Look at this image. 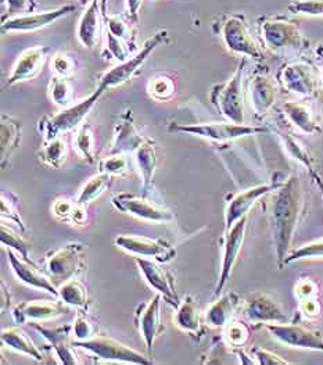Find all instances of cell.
<instances>
[{
	"mask_svg": "<svg viewBox=\"0 0 323 365\" xmlns=\"http://www.w3.org/2000/svg\"><path fill=\"white\" fill-rule=\"evenodd\" d=\"M136 265L143 275L144 281L149 284V287H153L157 293H160L164 300L169 304H172L175 309L181 303L174 277L162 268V262L144 257H136Z\"/></svg>",
	"mask_w": 323,
	"mask_h": 365,
	"instance_id": "18",
	"label": "cell"
},
{
	"mask_svg": "<svg viewBox=\"0 0 323 365\" xmlns=\"http://www.w3.org/2000/svg\"><path fill=\"white\" fill-rule=\"evenodd\" d=\"M7 3V16L3 17H17V16H24V14H31L36 9L38 3L36 0H6Z\"/></svg>",
	"mask_w": 323,
	"mask_h": 365,
	"instance_id": "49",
	"label": "cell"
},
{
	"mask_svg": "<svg viewBox=\"0 0 323 365\" xmlns=\"http://www.w3.org/2000/svg\"><path fill=\"white\" fill-rule=\"evenodd\" d=\"M7 259L11 265L14 275L23 284L39 290H45L53 294L54 297H58V287L54 285L48 272H43L32 261L21 257L18 253H16L11 249H7Z\"/></svg>",
	"mask_w": 323,
	"mask_h": 365,
	"instance_id": "21",
	"label": "cell"
},
{
	"mask_svg": "<svg viewBox=\"0 0 323 365\" xmlns=\"http://www.w3.org/2000/svg\"><path fill=\"white\" fill-rule=\"evenodd\" d=\"M0 145H1V167H6V161L16 152L21 142V123L17 120L1 115L0 125Z\"/></svg>",
	"mask_w": 323,
	"mask_h": 365,
	"instance_id": "32",
	"label": "cell"
},
{
	"mask_svg": "<svg viewBox=\"0 0 323 365\" xmlns=\"http://www.w3.org/2000/svg\"><path fill=\"white\" fill-rule=\"evenodd\" d=\"M68 313L67 304L60 300H29L16 304L11 310L16 324L48 322Z\"/></svg>",
	"mask_w": 323,
	"mask_h": 365,
	"instance_id": "17",
	"label": "cell"
},
{
	"mask_svg": "<svg viewBox=\"0 0 323 365\" xmlns=\"http://www.w3.org/2000/svg\"><path fill=\"white\" fill-rule=\"evenodd\" d=\"M176 83L168 74H160L152 78L149 83V93L159 102H166L175 96Z\"/></svg>",
	"mask_w": 323,
	"mask_h": 365,
	"instance_id": "42",
	"label": "cell"
},
{
	"mask_svg": "<svg viewBox=\"0 0 323 365\" xmlns=\"http://www.w3.org/2000/svg\"><path fill=\"white\" fill-rule=\"evenodd\" d=\"M282 110L287 121L302 133L318 135L322 130L314 108L307 102H286Z\"/></svg>",
	"mask_w": 323,
	"mask_h": 365,
	"instance_id": "28",
	"label": "cell"
},
{
	"mask_svg": "<svg viewBox=\"0 0 323 365\" xmlns=\"http://www.w3.org/2000/svg\"><path fill=\"white\" fill-rule=\"evenodd\" d=\"M240 303L242 300L235 292H226L221 294L206 310L204 322L210 328L223 329L233 319V315L240 307Z\"/></svg>",
	"mask_w": 323,
	"mask_h": 365,
	"instance_id": "27",
	"label": "cell"
},
{
	"mask_svg": "<svg viewBox=\"0 0 323 365\" xmlns=\"http://www.w3.org/2000/svg\"><path fill=\"white\" fill-rule=\"evenodd\" d=\"M131 170L128 155H108L100 163V171L107 173L112 177H122Z\"/></svg>",
	"mask_w": 323,
	"mask_h": 365,
	"instance_id": "46",
	"label": "cell"
},
{
	"mask_svg": "<svg viewBox=\"0 0 323 365\" xmlns=\"http://www.w3.org/2000/svg\"><path fill=\"white\" fill-rule=\"evenodd\" d=\"M58 299L77 310H88L89 306L88 287L77 278L58 287Z\"/></svg>",
	"mask_w": 323,
	"mask_h": 365,
	"instance_id": "34",
	"label": "cell"
},
{
	"mask_svg": "<svg viewBox=\"0 0 323 365\" xmlns=\"http://www.w3.org/2000/svg\"><path fill=\"white\" fill-rule=\"evenodd\" d=\"M300 310L308 318H317L321 314V306L317 300V297L300 300Z\"/></svg>",
	"mask_w": 323,
	"mask_h": 365,
	"instance_id": "52",
	"label": "cell"
},
{
	"mask_svg": "<svg viewBox=\"0 0 323 365\" xmlns=\"http://www.w3.org/2000/svg\"><path fill=\"white\" fill-rule=\"evenodd\" d=\"M53 215L63 222H70L73 225H78L82 227L88 222V211L85 206H81L73 200H68L65 197H60L55 199L53 203Z\"/></svg>",
	"mask_w": 323,
	"mask_h": 365,
	"instance_id": "33",
	"label": "cell"
},
{
	"mask_svg": "<svg viewBox=\"0 0 323 365\" xmlns=\"http://www.w3.org/2000/svg\"><path fill=\"white\" fill-rule=\"evenodd\" d=\"M74 145L80 153V156L89 164L96 163V138H95V130L90 124H83L81 125L77 135L74 138Z\"/></svg>",
	"mask_w": 323,
	"mask_h": 365,
	"instance_id": "39",
	"label": "cell"
},
{
	"mask_svg": "<svg viewBox=\"0 0 323 365\" xmlns=\"http://www.w3.org/2000/svg\"><path fill=\"white\" fill-rule=\"evenodd\" d=\"M162 300L164 297L157 293L150 302L140 304L136 312V327L149 351L153 350L154 341L165 329L162 321Z\"/></svg>",
	"mask_w": 323,
	"mask_h": 365,
	"instance_id": "20",
	"label": "cell"
},
{
	"mask_svg": "<svg viewBox=\"0 0 323 365\" xmlns=\"http://www.w3.org/2000/svg\"><path fill=\"white\" fill-rule=\"evenodd\" d=\"M295 293H296V297L298 300H305V299L317 297L318 287H317V284L314 281L302 279L295 287Z\"/></svg>",
	"mask_w": 323,
	"mask_h": 365,
	"instance_id": "51",
	"label": "cell"
},
{
	"mask_svg": "<svg viewBox=\"0 0 323 365\" xmlns=\"http://www.w3.org/2000/svg\"><path fill=\"white\" fill-rule=\"evenodd\" d=\"M32 327L51 343L60 364H81V360L75 350L77 346L73 335V325H61L51 328L42 325L41 322H35L32 324Z\"/></svg>",
	"mask_w": 323,
	"mask_h": 365,
	"instance_id": "15",
	"label": "cell"
},
{
	"mask_svg": "<svg viewBox=\"0 0 323 365\" xmlns=\"http://www.w3.org/2000/svg\"><path fill=\"white\" fill-rule=\"evenodd\" d=\"M85 249L81 243H68L54 250L48 257L46 272L58 287L71 279H75L85 269Z\"/></svg>",
	"mask_w": 323,
	"mask_h": 365,
	"instance_id": "9",
	"label": "cell"
},
{
	"mask_svg": "<svg viewBox=\"0 0 323 365\" xmlns=\"http://www.w3.org/2000/svg\"><path fill=\"white\" fill-rule=\"evenodd\" d=\"M0 215L7 222L18 227L23 232L27 231V225L20 211V199L10 190H3L0 195Z\"/></svg>",
	"mask_w": 323,
	"mask_h": 365,
	"instance_id": "37",
	"label": "cell"
},
{
	"mask_svg": "<svg viewBox=\"0 0 323 365\" xmlns=\"http://www.w3.org/2000/svg\"><path fill=\"white\" fill-rule=\"evenodd\" d=\"M244 60L238 66L233 76L225 82L216 83L211 89L210 99L216 110L229 123L244 124V92H243V71Z\"/></svg>",
	"mask_w": 323,
	"mask_h": 365,
	"instance_id": "4",
	"label": "cell"
},
{
	"mask_svg": "<svg viewBox=\"0 0 323 365\" xmlns=\"http://www.w3.org/2000/svg\"><path fill=\"white\" fill-rule=\"evenodd\" d=\"M41 161L51 168H61L68 157V146L63 136L46 140L41 153Z\"/></svg>",
	"mask_w": 323,
	"mask_h": 365,
	"instance_id": "36",
	"label": "cell"
},
{
	"mask_svg": "<svg viewBox=\"0 0 323 365\" xmlns=\"http://www.w3.org/2000/svg\"><path fill=\"white\" fill-rule=\"evenodd\" d=\"M289 11L304 16H323V0H293L289 4Z\"/></svg>",
	"mask_w": 323,
	"mask_h": 365,
	"instance_id": "48",
	"label": "cell"
},
{
	"mask_svg": "<svg viewBox=\"0 0 323 365\" xmlns=\"http://www.w3.org/2000/svg\"><path fill=\"white\" fill-rule=\"evenodd\" d=\"M103 93L105 92L102 89L96 88L93 93H90L80 103L64 107V110H61L57 114L45 115L39 123V130L42 132L45 142L52 140L57 136H63V133L78 128Z\"/></svg>",
	"mask_w": 323,
	"mask_h": 365,
	"instance_id": "3",
	"label": "cell"
},
{
	"mask_svg": "<svg viewBox=\"0 0 323 365\" xmlns=\"http://www.w3.org/2000/svg\"><path fill=\"white\" fill-rule=\"evenodd\" d=\"M251 338L250 327L243 321L232 319L223 329H222V339L226 346L232 347L233 350L243 349Z\"/></svg>",
	"mask_w": 323,
	"mask_h": 365,
	"instance_id": "40",
	"label": "cell"
},
{
	"mask_svg": "<svg viewBox=\"0 0 323 365\" xmlns=\"http://www.w3.org/2000/svg\"><path fill=\"white\" fill-rule=\"evenodd\" d=\"M317 259H323V239L309 242L307 245H302L298 249L292 250L285 260V265L292 264L295 261L317 260Z\"/></svg>",
	"mask_w": 323,
	"mask_h": 365,
	"instance_id": "45",
	"label": "cell"
},
{
	"mask_svg": "<svg viewBox=\"0 0 323 365\" xmlns=\"http://www.w3.org/2000/svg\"><path fill=\"white\" fill-rule=\"evenodd\" d=\"M100 14H102V0H92L85 13L82 14L78 24V39L83 48L93 49L99 42L100 35Z\"/></svg>",
	"mask_w": 323,
	"mask_h": 365,
	"instance_id": "29",
	"label": "cell"
},
{
	"mask_svg": "<svg viewBox=\"0 0 323 365\" xmlns=\"http://www.w3.org/2000/svg\"><path fill=\"white\" fill-rule=\"evenodd\" d=\"M302 211V187L297 177H290L272 193L270 224L276 260L280 269L292 252V245Z\"/></svg>",
	"mask_w": 323,
	"mask_h": 365,
	"instance_id": "1",
	"label": "cell"
},
{
	"mask_svg": "<svg viewBox=\"0 0 323 365\" xmlns=\"http://www.w3.org/2000/svg\"><path fill=\"white\" fill-rule=\"evenodd\" d=\"M260 35L263 46L273 54H297L308 45L296 21L283 16L263 17L260 20Z\"/></svg>",
	"mask_w": 323,
	"mask_h": 365,
	"instance_id": "2",
	"label": "cell"
},
{
	"mask_svg": "<svg viewBox=\"0 0 323 365\" xmlns=\"http://www.w3.org/2000/svg\"><path fill=\"white\" fill-rule=\"evenodd\" d=\"M250 103L257 117H264L276 103L277 86L267 73H255L248 83Z\"/></svg>",
	"mask_w": 323,
	"mask_h": 365,
	"instance_id": "25",
	"label": "cell"
},
{
	"mask_svg": "<svg viewBox=\"0 0 323 365\" xmlns=\"http://www.w3.org/2000/svg\"><path fill=\"white\" fill-rule=\"evenodd\" d=\"M143 0H127V10H128V17L132 23L137 24L139 21V10L142 6Z\"/></svg>",
	"mask_w": 323,
	"mask_h": 365,
	"instance_id": "53",
	"label": "cell"
},
{
	"mask_svg": "<svg viewBox=\"0 0 323 365\" xmlns=\"http://www.w3.org/2000/svg\"><path fill=\"white\" fill-rule=\"evenodd\" d=\"M6 294H9V290L6 289L4 282H1V312L6 310V304H7V302H10V296L6 297Z\"/></svg>",
	"mask_w": 323,
	"mask_h": 365,
	"instance_id": "55",
	"label": "cell"
},
{
	"mask_svg": "<svg viewBox=\"0 0 323 365\" xmlns=\"http://www.w3.org/2000/svg\"><path fill=\"white\" fill-rule=\"evenodd\" d=\"M134 156H135L136 167L142 178V185L144 189H149V186L153 182L156 168H157V161H159L156 143L150 138H146L144 142L137 148Z\"/></svg>",
	"mask_w": 323,
	"mask_h": 365,
	"instance_id": "31",
	"label": "cell"
},
{
	"mask_svg": "<svg viewBox=\"0 0 323 365\" xmlns=\"http://www.w3.org/2000/svg\"><path fill=\"white\" fill-rule=\"evenodd\" d=\"M175 325L190 338L200 341L204 336V324L200 313L198 304L193 296H185L176 307V313L174 315Z\"/></svg>",
	"mask_w": 323,
	"mask_h": 365,
	"instance_id": "26",
	"label": "cell"
},
{
	"mask_svg": "<svg viewBox=\"0 0 323 365\" xmlns=\"http://www.w3.org/2000/svg\"><path fill=\"white\" fill-rule=\"evenodd\" d=\"M219 34L222 35L225 46L231 52L251 57L254 60L264 58V51L253 38L243 14H229L222 17Z\"/></svg>",
	"mask_w": 323,
	"mask_h": 365,
	"instance_id": "7",
	"label": "cell"
},
{
	"mask_svg": "<svg viewBox=\"0 0 323 365\" xmlns=\"http://www.w3.org/2000/svg\"><path fill=\"white\" fill-rule=\"evenodd\" d=\"M309 175L312 177V180L315 181V183H317V186L319 187V190H321V195H322L323 197V181L322 178H321V175H319V173H318L317 170H312V171L309 173Z\"/></svg>",
	"mask_w": 323,
	"mask_h": 365,
	"instance_id": "54",
	"label": "cell"
},
{
	"mask_svg": "<svg viewBox=\"0 0 323 365\" xmlns=\"http://www.w3.org/2000/svg\"><path fill=\"white\" fill-rule=\"evenodd\" d=\"M247 221L248 215L243 217L240 221H238L231 230L223 232V246H222V260H221V271L218 277L214 296H219L223 289L228 285L233 268L236 265V261L239 259V255L242 252L244 237H245V230H247Z\"/></svg>",
	"mask_w": 323,
	"mask_h": 365,
	"instance_id": "13",
	"label": "cell"
},
{
	"mask_svg": "<svg viewBox=\"0 0 323 365\" xmlns=\"http://www.w3.org/2000/svg\"><path fill=\"white\" fill-rule=\"evenodd\" d=\"M111 203L115 209L121 212L129 214L139 220L147 221V222H156V224H168L174 221V214L156 202L136 196L134 193H118L114 195L111 199Z\"/></svg>",
	"mask_w": 323,
	"mask_h": 365,
	"instance_id": "11",
	"label": "cell"
},
{
	"mask_svg": "<svg viewBox=\"0 0 323 365\" xmlns=\"http://www.w3.org/2000/svg\"><path fill=\"white\" fill-rule=\"evenodd\" d=\"M146 136L140 135L134 121L132 110H127L120 115L115 125L112 143L108 155H134L137 148L144 142Z\"/></svg>",
	"mask_w": 323,
	"mask_h": 365,
	"instance_id": "23",
	"label": "cell"
},
{
	"mask_svg": "<svg viewBox=\"0 0 323 365\" xmlns=\"http://www.w3.org/2000/svg\"><path fill=\"white\" fill-rule=\"evenodd\" d=\"M279 135H280V140H282L286 152L290 155L292 158H295L300 164H302L309 173L312 170H317L314 165V158L297 139L290 135H285V133H279Z\"/></svg>",
	"mask_w": 323,
	"mask_h": 365,
	"instance_id": "44",
	"label": "cell"
},
{
	"mask_svg": "<svg viewBox=\"0 0 323 365\" xmlns=\"http://www.w3.org/2000/svg\"><path fill=\"white\" fill-rule=\"evenodd\" d=\"M49 93L51 99L57 106L61 107H68L71 106V102L74 99V89L71 85V81L64 77H54L51 81L49 86Z\"/></svg>",
	"mask_w": 323,
	"mask_h": 365,
	"instance_id": "43",
	"label": "cell"
},
{
	"mask_svg": "<svg viewBox=\"0 0 323 365\" xmlns=\"http://www.w3.org/2000/svg\"><path fill=\"white\" fill-rule=\"evenodd\" d=\"M254 353V360L257 364L261 365H287L290 364L289 361L283 360L280 356L272 353L270 350H265V349H254L253 350Z\"/></svg>",
	"mask_w": 323,
	"mask_h": 365,
	"instance_id": "50",
	"label": "cell"
},
{
	"mask_svg": "<svg viewBox=\"0 0 323 365\" xmlns=\"http://www.w3.org/2000/svg\"><path fill=\"white\" fill-rule=\"evenodd\" d=\"M75 346L78 349H83L97 357L102 361H114V363H125V364L150 365L153 360L147 356L142 354L135 349L118 341V340L108 338V336H96L93 339L77 341Z\"/></svg>",
	"mask_w": 323,
	"mask_h": 365,
	"instance_id": "8",
	"label": "cell"
},
{
	"mask_svg": "<svg viewBox=\"0 0 323 365\" xmlns=\"http://www.w3.org/2000/svg\"><path fill=\"white\" fill-rule=\"evenodd\" d=\"M282 86L300 98H315L319 93V77L308 61H293L279 73Z\"/></svg>",
	"mask_w": 323,
	"mask_h": 365,
	"instance_id": "12",
	"label": "cell"
},
{
	"mask_svg": "<svg viewBox=\"0 0 323 365\" xmlns=\"http://www.w3.org/2000/svg\"><path fill=\"white\" fill-rule=\"evenodd\" d=\"M264 328L268 331L272 339L285 346L323 353V336L319 331L309 329L300 324L287 322L265 324Z\"/></svg>",
	"mask_w": 323,
	"mask_h": 365,
	"instance_id": "10",
	"label": "cell"
},
{
	"mask_svg": "<svg viewBox=\"0 0 323 365\" xmlns=\"http://www.w3.org/2000/svg\"><path fill=\"white\" fill-rule=\"evenodd\" d=\"M52 70L57 77L68 78L77 70V60L65 53H57L52 60Z\"/></svg>",
	"mask_w": 323,
	"mask_h": 365,
	"instance_id": "47",
	"label": "cell"
},
{
	"mask_svg": "<svg viewBox=\"0 0 323 365\" xmlns=\"http://www.w3.org/2000/svg\"><path fill=\"white\" fill-rule=\"evenodd\" d=\"M73 335L77 341L99 336V324L88 314V310H78L73 324Z\"/></svg>",
	"mask_w": 323,
	"mask_h": 365,
	"instance_id": "41",
	"label": "cell"
},
{
	"mask_svg": "<svg viewBox=\"0 0 323 365\" xmlns=\"http://www.w3.org/2000/svg\"><path fill=\"white\" fill-rule=\"evenodd\" d=\"M243 315L247 322L263 325V327L265 324L287 321V315L277 304V302H275L272 297L263 292L251 293L245 299L243 306Z\"/></svg>",
	"mask_w": 323,
	"mask_h": 365,
	"instance_id": "19",
	"label": "cell"
},
{
	"mask_svg": "<svg viewBox=\"0 0 323 365\" xmlns=\"http://www.w3.org/2000/svg\"><path fill=\"white\" fill-rule=\"evenodd\" d=\"M282 182L264 183L258 186L248 187L240 193L235 195L229 202L225 210V228L223 232L231 230L243 217L248 215V211L254 207V205L263 199L264 196L273 193Z\"/></svg>",
	"mask_w": 323,
	"mask_h": 365,
	"instance_id": "16",
	"label": "cell"
},
{
	"mask_svg": "<svg viewBox=\"0 0 323 365\" xmlns=\"http://www.w3.org/2000/svg\"><path fill=\"white\" fill-rule=\"evenodd\" d=\"M317 57H318V60H319V66H321V77L323 79V48L322 46H319L318 49H317Z\"/></svg>",
	"mask_w": 323,
	"mask_h": 365,
	"instance_id": "56",
	"label": "cell"
},
{
	"mask_svg": "<svg viewBox=\"0 0 323 365\" xmlns=\"http://www.w3.org/2000/svg\"><path fill=\"white\" fill-rule=\"evenodd\" d=\"M49 52H51L49 46H41V45L26 49L16 61L6 82V86H13L18 82H24V81L38 77V74L43 68L45 60Z\"/></svg>",
	"mask_w": 323,
	"mask_h": 365,
	"instance_id": "24",
	"label": "cell"
},
{
	"mask_svg": "<svg viewBox=\"0 0 323 365\" xmlns=\"http://www.w3.org/2000/svg\"><path fill=\"white\" fill-rule=\"evenodd\" d=\"M1 343L4 346H7L9 349L26 354L28 357L33 359L35 361H42L43 360V354L39 350V347L35 344V341L28 336L27 332L24 329H21L20 327H11V328H6L1 331L0 335Z\"/></svg>",
	"mask_w": 323,
	"mask_h": 365,
	"instance_id": "30",
	"label": "cell"
},
{
	"mask_svg": "<svg viewBox=\"0 0 323 365\" xmlns=\"http://www.w3.org/2000/svg\"><path fill=\"white\" fill-rule=\"evenodd\" d=\"M75 10L77 7L74 4H65L58 9L38 13V14H24V16L11 17L3 21L1 31L3 32H32L43 26L53 24L54 21L74 13Z\"/></svg>",
	"mask_w": 323,
	"mask_h": 365,
	"instance_id": "22",
	"label": "cell"
},
{
	"mask_svg": "<svg viewBox=\"0 0 323 365\" xmlns=\"http://www.w3.org/2000/svg\"><path fill=\"white\" fill-rule=\"evenodd\" d=\"M112 178H114L112 175H110L107 173H103V171L93 175L88 182L82 186L80 195L77 197V203L86 207L88 205H90L96 199H99L111 186Z\"/></svg>",
	"mask_w": 323,
	"mask_h": 365,
	"instance_id": "35",
	"label": "cell"
},
{
	"mask_svg": "<svg viewBox=\"0 0 323 365\" xmlns=\"http://www.w3.org/2000/svg\"><path fill=\"white\" fill-rule=\"evenodd\" d=\"M169 132L174 133H189L213 142L226 143L233 142L244 136L258 135L267 132L264 127H251L245 124H233V123H201V124H171L168 127Z\"/></svg>",
	"mask_w": 323,
	"mask_h": 365,
	"instance_id": "6",
	"label": "cell"
},
{
	"mask_svg": "<svg viewBox=\"0 0 323 365\" xmlns=\"http://www.w3.org/2000/svg\"><path fill=\"white\" fill-rule=\"evenodd\" d=\"M166 38H168L166 29L159 31L149 41H146V43L142 46V49L139 52L134 54L132 57H129L128 60L121 61L118 66L112 67L111 70H108L106 74H103L99 79L97 88L102 89L103 92H106L111 88L124 85L125 82L131 81L139 73V70L143 67V64L146 63L149 56L154 52L160 45H162L166 41Z\"/></svg>",
	"mask_w": 323,
	"mask_h": 365,
	"instance_id": "5",
	"label": "cell"
},
{
	"mask_svg": "<svg viewBox=\"0 0 323 365\" xmlns=\"http://www.w3.org/2000/svg\"><path fill=\"white\" fill-rule=\"evenodd\" d=\"M23 231L18 227H13L11 222L6 224L3 221V224L0 225V242L3 246L14 250L16 253H18L21 257L29 260V245L27 240L23 236Z\"/></svg>",
	"mask_w": 323,
	"mask_h": 365,
	"instance_id": "38",
	"label": "cell"
},
{
	"mask_svg": "<svg viewBox=\"0 0 323 365\" xmlns=\"http://www.w3.org/2000/svg\"><path fill=\"white\" fill-rule=\"evenodd\" d=\"M114 243L117 247L129 255L153 259L162 264L169 262L176 257V249L162 239L140 235H120L114 239Z\"/></svg>",
	"mask_w": 323,
	"mask_h": 365,
	"instance_id": "14",
	"label": "cell"
}]
</instances>
